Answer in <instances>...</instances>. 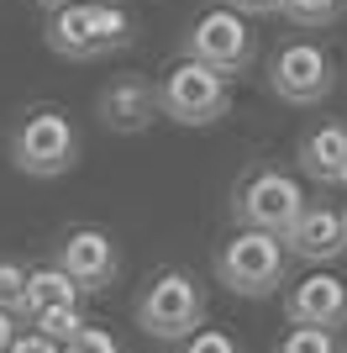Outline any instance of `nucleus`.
Masks as SVG:
<instances>
[{"instance_id":"4468645a","label":"nucleus","mask_w":347,"mask_h":353,"mask_svg":"<svg viewBox=\"0 0 347 353\" xmlns=\"http://www.w3.org/2000/svg\"><path fill=\"white\" fill-rule=\"evenodd\" d=\"M43 306H79V290L69 285V274L58 264L27 269V306L21 311H43Z\"/></svg>"},{"instance_id":"b1692460","label":"nucleus","mask_w":347,"mask_h":353,"mask_svg":"<svg viewBox=\"0 0 347 353\" xmlns=\"http://www.w3.org/2000/svg\"><path fill=\"white\" fill-rule=\"evenodd\" d=\"M11 338H16V316H11V311H0V353L11 348Z\"/></svg>"},{"instance_id":"dca6fc26","label":"nucleus","mask_w":347,"mask_h":353,"mask_svg":"<svg viewBox=\"0 0 347 353\" xmlns=\"http://www.w3.org/2000/svg\"><path fill=\"white\" fill-rule=\"evenodd\" d=\"M90 16H95V43H101V53L132 43V21L116 0H90Z\"/></svg>"},{"instance_id":"1a4fd4ad","label":"nucleus","mask_w":347,"mask_h":353,"mask_svg":"<svg viewBox=\"0 0 347 353\" xmlns=\"http://www.w3.org/2000/svg\"><path fill=\"white\" fill-rule=\"evenodd\" d=\"M284 243L305 264H332V259L347 253V216L337 206H300V216L284 232Z\"/></svg>"},{"instance_id":"4be33fe9","label":"nucleus","mask_w":347,"mask_h":353,"mask_svg":"<svg viewBox=\"0 0 347 353\" xmlns=\"http://www.w3.org/2000/svg\"><path fill=\"white\" fill-rule=\"evenodd\" d=\"M6 353H58V343L37 338V332H16V338H11V348H6Z\"/></svg>"},{"instance_id":"2eb2a0df","label":"nucleus","mask_w":347,"mask_h":353,"mask_svg":"<svg viewBox=\"0 0 347 353\" xmlns=\"http://www.w3.org/2000/svg\"><path fill=\"white\" fill-rule=\"evenodd\" d=\"M21 316L32 322V332H37V338L58 343V348H63L79 327H85V311H79V306H43V311H21Z\"/></svg>"},{"instance_id":"9d476101","label":"nucleus","mask_w":347,"mask_h":353,"mask_svg":"<svg viewBox=\"0 0 347 353\" xmlns=\"http://www.w3.org/2000/svg\"><path fill=\"white\" fill-rule=\"evenodd\" d=\"M284 311H289L295 327H321V332H332V327L347 322V280L316 269V274H305V280L289 290Z\"/></svg>"},{"instance_id":"9b49d317","label":"nucleus","mask_w":347,"mask_h":353,"mask_svg":"<svg viewBox=\"0 0 347 353\" xmlns=\"http://www.w3.org/2000/svg\"><path fill=\"white\" fill-rule=\"evenodd\" d=\"M153 111H158V95H153V85L137 79V74L116 79V85L101 95V121L111 132H143L147 121H153Z\"/></svg>"},{"instance_id":"bb28decb","label":"nucleus","mask_w":347,"mask_h":353,"mask_svg":"<svg viewBox=\"0 0 347 353\" xmlns=\"http://www.w3.org/2000/svg\"><path fill=\"white\" fill-rule=\"evenodd\" d=\"M342 216H347V211H342Z\"/></svg>"},{"instance_id":"f257e3e1","label":"nucleus","mask_w":347,"mask_h":353,"mask_svg":"<svg viewBox=\"0 0 347 353\" xmlns=\"http://www.w3.org/2000/svg\"><path fill=\"white\" fill-rule=\"evenodd\" d=\"M153 95H158V111L169 121H179V127H211L216 117H227V105H231V79L205 69V63H195V59H179Z\"/></svg>"},{"instance_id":"423d86ee","label":"nucleus","mask_w":347,"mask_h":353,"mask_svg":"<svg viewBox=\"0 0 347 353\" xmlns=\"http://www.w3.org/2000/svg\"><path fill=\"white\" fill-rule=\"evenodd\" d=\"M185 59L205 63V69L216 74H242L253 63V27H247V16H237L231 6H216V11H205L185 37Z\"/></svg>"},{"instance_id":"f03ea898","label":"nucleus","mask_w":347,"mask_h":353,"mask_svg":"<svg viewBox=\"0 0 347 353\" xmlns=\"http://www.w3.org/2000/svg\"><path fill=\"white\" fill-rule=\"evenodd\" d=\"M74 159H79V132H74V121L63 117V111H53V105L32 111V117L11 132V163L21 174H32V179L69 174Z\"/></svg>"},{"instance_id":"20e7f679","label":"nucleus","mask_w":347,"mask_h":353,"mask_svg":"<svg viewBox=\"0 0 347 353\" xmlns=\"http://www.w3.org/2000/svg\"><path fill=\"white\" fill-rule=\"evenodd\" d=\"M200 322H205V295L185 269H163L158 280L143 290V301H137V327L147 338L174 343V338L200 332Z\"/></svg>"},{"instance_id":"f8f14e48","label":"nucleus","mask_w":347,"mask_h":353,"mask_svg":"<svg viewBox=\"0 0 347 353\" xmlns=\"http://www.w3.org/2000/svg\"><path fill=\"white\" fill-rule=\"evenodd\" d=\"M300 169L316 185H342V169H347V127L326 121V127H311L300 137Z\"/></svg>"},{"instance_id":"ddd939ff","label":"nucleus","mask_w":347,"mask_h":353,"mask_svg":"<svg viewBox=\"0 0 347 353\" xmlns=\"http://www.w3.org/2000/svg\"><path fill=\"white\" fill-rule=\"evenodd\" d=\"M48 48H53L58 59H101L90 0H85V6H63V11L48 16Z\"/></svg>"},{"instance_id":"a211bd4d","label":"nucleus","mask_w":347,"mask_h":353,"mask_svg":"<svg viewBox=\"0 0 347 353\" xmlns=\"http://www.w3.org/2000/svg\"><path fill=\"white\" fill-rule=\"evenodd\" d=\"M21 306H27V269L16 259H0V311L21 316Z\"/></svg>"},{"instance_id":"7ed1b4c3","label":"nucleus","mask_w":347,"mask_h":353,"mask_svg":"<svg viewBox=\"0 0 347 353\" xmlns=\"http://www.w3.org/2000/svg\"><path fill=\"white\" fill-rule=\"evenodd\" d=\"M216 280L231 295H247V301L274 295L284 285V248H279V237L247 232V227L237 237H227L216 253Z\"/></svg>"},{"instance_id":"6e6552de","label":"nucleus","mask_w":347,"mask_h":353,"mask_svg":"<svg viewBox=\"0 0 347 353\" xmlns=\"http://www.w3.org/2000/svg\"><path fill=\"white\" fill-rule=\"evenodd\" d=\"M58 269L69 274V285L79 295H90V290H105V285L121 274V253H116V243L101 227H74V232L58 243Z\"/></svg>"},{"instance_id":"f3484780","label":"nucleus","mask_w":347,"mask_h":353,"mask_svg":"<svg viewBox=\"0 0 347 353\" xmlns=\"http://www.w3.org/2000/svg\"><path fill=\"white\" fill-rule=\"evenodd\" d=\"M279 11L295 21V27H332L337 16H342V0H279Z\"/></svg>"},{"instance_id":"aec40b11","label":"nucleus","mask_w":347,"mask_h":353,"mask_svg":"<svg viewBox=\"0 0 347 353\" xmlns=\"http://www.w3.org/2000/svg\"><path fill=\"white\" fill-rule=\"evenodd\" d=\"M58 353H121V343H116L105 327H90V322H85V327H79V332H74V338L63 343Z\"/></svg>"},{"instance_id":"5701e85b","label":"nucleus","mask_w":347,"mask_h":353,"mask_svg":"<svg viewBox=\"0 0 347 353\" xmlns=\"http://www.w3.org/2000/svg\"><path fill=\"white\" fill-rule=\"evenodd\" d=\"M231 11L237 16H269V11H279V0H231Z\"/></svg>"},{"instance_id":"a878e982","label":"nucleus","mask_w":347,"mask_h":353,"mask_svg":"<svg viewBox=\"0 0 347 353\" xmlns=\"http://www.w3.org/2000/svg\"><path fill=\"white\" fill-rule=\"evenodd\" d=\"M342 185H347V169H342Z\"/></svg>"},{"instance_id":"6ab92c4d","label":"nucleus","mask_w":347,"mask_h":353,"mask_svg":"<svg viewBox=\"0 0 347 353\" xmlns=\"http://www.w3.org/2000/svg\"><path fill=\"white\" fill-rule=\"evenodd\" d=\"M274 353H342V348H337V338L321 332V327H289Z\"/></svg>"},{"instance_id":"0eeeda50","label":"nucleus","mask_w":347,"mask_h":353,"mask_svg":"<svg viewBox=\"0 0 347 353\" xmlns=\"http://www.w3.org/2000/svg\"><path fill=\"white\" fill-rule=\"evenodd\" d=\"M269 85L289 105H321L337 85V63L321 43H284L269 63Z\"/></svg>"},{"instance_id":"412c9836","label":"nucleus","mask_w":347,"mask_h":353,"mask_svg":"<svg viewBox=\"0 0 347 353\" xmlns=\"http://www.w3.org/2000/svg\"><path fill=\"white\" fill-rule=\"evenodd\" d=\"M185 353H242V348H237V343H231L221 327H200V332H189Z\"/></svg>"},{"instance_id":"39448f33","label":"nucleus","mask_w":347,"mask_h":353,"mask_svg":"<svg viewBox=\"0 0 347 353\" xmlns=\"http://www.w3.org/2000/svg\"><path fill=\"white\" fill-rule=\"evenodd\" d=\"M300 206H305V190H300V179L284 174V169H258L237 190V201H231L237 221L263 237H284L295 227V216H300Z\"/></svg>"},{"instance_id":"393cba45","label":"nucleus","mask_w":347,"mask_h":353,"mask_svg":"<svg viewBox=\"0 0 347 353\" xmlns=\"http://www.w3.org/2000/svg\"><path fill=\"white\" fill-rule=\"evenodd\" d=\"M48 11H63V6H85V0H43Z\"/></svg>"}]
</instances>
